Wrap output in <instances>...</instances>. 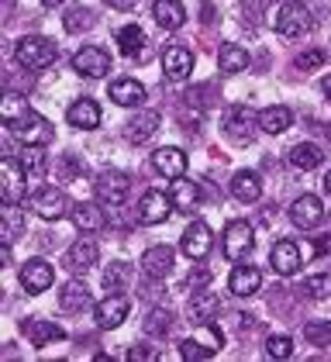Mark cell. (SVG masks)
<instances>
[{"label": "cell", "instance_id": "f5cc1de1", "mask_svg": "<svg viewBox=\"0 0 331 362\" xmlns=\"http://www.w3.org/2000/svg\"><path fill=\"white\" fill-rule=\"evenodd\" d=\"M328 52H331V49H328Z\"/></svg>", "mask_w": 331, "mask_h": 362}, {"label": "cell", "instance_id": "5b68a950", "mask_svg": "<svg viewBox=\"0 0 331 362\" xmlns=\"http://www.w3.org/2000/svg\"><path fill=\"white\" fill-rule=\"evenodd\" d=\"M276 31L283 38H303L314 31V18H310V7L301 0H286L276 14Z\"/></svg>", "mask_w": 331, "mask_h": 362}, {"label": "cell", "instance_id": "7402d4cb", "mask_svg": "<svg viewBox=\"0 0 331 362\" xmlns=\"http://www.w3.org/2000/svg\"><path fill=\"white\" fill-rule=\"evenodd\" d=\"M156 132H159V114L156 111H141V114H135V117L124 121V139L132 141V145L149 141Z\"/></svg>", "mask_w": 331, "mask_h": 362}, {"label": "cell", "instance_id": "3957f363", "mask_svg": "<svg viewBox=\"0 0 331 362\" xmlns=\"http://www.w3.org/2000/svg\"><path fill=\"white\" fill-rule=\"evenodd\" d=\"M14 59H18L21 69H45V66H52L59 59V49H55V42L42 38V35H35V38L28 35V38H21L14 45Z\"/></svg>", "mask_w": 331, "mask_h": 362}, {"label": "cell", "instance_id": "484cf974", "mask_svg": "<svg viewBox=\"0 0 331 362\" xmlns=\"http://www.w3.org/2000/svg\"><path fill=\"white\" fill-rule=\"evenodd\" d=\"M108 97L117 104V107H138L145 100V86L138 80H114L108 90Z\"/></svg>", "mask_w": 331, "mask_h": 362}, {"label": "cell", "instance_id": "d4e9b609", "mask_svg": "<svg viewBox=\"0 0 331 362\" xmlns=\"http://www.w3.org/2000/svg\"><path fill=\"white\" fill-rule=\"evenodd\" d=\"M169 197H173V207H176V211H183V214H190V211L200 207V187H197L193 180H183V176H176V180H173Z\"/></svg>", "mask_w": 331, "mask_h": 362}, {"label": "cell", "instance_id": "5bb4252c", "mask_svg": "<svg viewBox=\"0 0 331 362\" xmlns=\"http://www.w3.org/2000/svg\"><path fill=\"white\" fill-rule=\"evenodd\" d=\"M290 221L297 224V228H318V224L325 221V207H321V197L314 194H303L294 200V207H290Z\"/></svg>", "mask_w": 331, "mask_h": 362}, {"label": "cell", "instance_id": "681fc988", "mask_svg": "<svg viewBox=\"0 0 331 362\" xmlns=\"http://www.w3.org/2000/svg\"><path fill=\"white\" fill-rule=\"evenodd\" d=\"M321 90H325V93H331V76H325V80H321Z\"/></svg>", "mask_w": 331, "mask_h": 362}, {"label": "cell", "instance_id": "1f68e13d", "mask_svg": "<svg viewBox=\"0 0 331 362\" xmlns=\"http://www.w3.org/2000/svg\"><path fill=\"white\" fill-rule=\"evenodd\" d=\"M4 242L7 245H14L21 235H25V214H21V207L18 204H4Z\"/></svg>", "mask_w": 331, "mask_h": 362}, {"label": "cell", "instance_id": "f35d334b", "mask_svg": "<svg viewBox=\"0 0 331 362\" xmlns=\"http://www.w3.org/2000/svg\"><path fill=\"white\" fill-rule=\"evenodd\" d=\"M173 332V314L169 310H163V307H156L149 317H145V334H169Z\"/></svg>", "mask_w": 331, "mask_h": 362}, {"label": "cell", "instance_id": "9a60e30c", "mask_svg": "<svg viewBox=\"0 0 331 362\" xmlns=\"http://www.w3.org/2000/svg\"><path fill=\"white\" fill-rule=\"evenodd\" d=\"M163 73H166V80L183 83V80L193 73V52L183 49V45H169L163 52Z\"/></svg>", "mask_w": 331, "mask_h": 362}, {"label": "cell", "instance_id": "f907efd6", "mask_svg": "<svg viewBox=\"0 0 331 362\" xmlns=\"http://www.w3.org/2000/svg\"><path fill=\"white\" fill-rule=\"evenodd\" d=\"M42 4H45V7H59L62 0H42Z\"/></svg>", "mask_w": 331, "mask_h": 362}, {"label": "cell", "instance_id": "816d5d0a", "mask_svg": "<svg viewBox=\"0 0 331 362\" xmlns=\"http://www.w3.org/2000/svg\"><path fill=\"white\" fill-rule=\"evenodd\" d=\"M325 190H328V194H331V173H328V176H325Z\"/></svg>", "mask_w": 331, "mask_h": 362}, {"label": "cell", "instance_id": "7bdbcfd3", "mask_svg": "<svg viewBox=\"0 0 331 362\" xmlns=\"http://www.w3.org/2000/svg\"><path fill=\"white\" fill-rule=\"evenodd\" d=\"M124 279H128V266L124 262H114L108 273H104V286H108L110 293L114 290H124Z\"/></svg>", "mask_w": 331, "mask_h": 362}, {"label": "cell", "instance_id": "cb8c5ba5", "mask_svg": "<svg viewBox=\"0 0 331 362\" xmlns=\"http://www.w3.org/2000/svg\"><path fill=\"white\" fill-rule=\"evenodd\" d=\"M259 286H262V273L255 266H235L228 276V290L235 297H252V293H259Z\"/></svg>", "mask_w": 331, "mask_h": 362}, {"label": "cell", "instance_id": "c3c4849f", "mask_svg": "<svg viewBox=\"0 0 331 362\" xmlns=\"http://www.w3.org/2000/svg\"><path fill=\"white\" fill-rule=\"evenodd\" d=\"M110 7H114V11H132V7H135L138 0H108Z\"/></svg>", "mask_w": 331, "mask_h": 362}, {"label": "cell", "instance_id": "52a82bcc", "mask_svg": "<svg viewBox=\"0 0 331 362\" xmlns=\"http://www.w3.org/2000/svg\"><path fill=\"white\" fill-rule=\"evenodd\" d=\"M224 255L231 259V262H242L245 255H252L255 249V231H252V224L248 221H231L224 228Z\"/></svg>", "mask_w": 331, "mask_h": 362}, {"label": "cell", "instance_id": "e0dca14e", "mask_svg": "<svg viewBox=\"0 0 331 362\" xmlns=\"http://www.w3.org/2000/svg\"><path fill=\"white\" fill-rule=\"evenodd\" d=\"M52 266L45 262V259H28L25 266H21V286H25L28 293H42V290H49L52 286Z\"/></svg>", "mask_w": 331, "mask_h": 362}, {"label": "cell", "instance_id": "b9f144b4", "mask_svg": "<svg viewBox=\"0 0 331 362\" xmlns=\"http://www.w3.org/2000/svg\"><path fill=\"white\" fill-rule=\"evenodd\" d=\"M62 25H66L69 35H76V31L90 28V25H93V18H90V11H86V7H69V14L62 18Z\"/></svg>", "mask_w": 331, "mask_h": 362}, {"label": "cell", "instance_id": "e575fe53", "mask_svg": "<svg viewBox=\"0 0 331 362\" xmlns=\"http://www.w3.org/2000/svg\"><path fill=\"white\" fill-rule=\"evenodd\" d=\"M18 159L25 166L28 180H42V173H45V152H42V145H25V152Z\"/></svg>", "mask_w": 331, "mask_h": 362}, {"label": "cell", "instance_id": "ac0fdd59", "mask_svg": "<svg viewBox=\"0 0 331 362\" xmlns=\"http://www.w3.org/2000/svg\"><path fill=\"white\" fill-rule=\"evenodd\" d=\"M173 262H176V252L169 249V245H152V249L141 252V273L152 276V279L169 276Z\"/></svg>", "mask_w": 331, "mask_h": 362}, {"label": "cell", "instance_id": "4316f807", "mask_svg": "<svg viewBox=\"0 0 331 362\" xmlns=\"http://www.w3.org/2000/svg\"><path fill=\"white\" fill-rule=\"evenodd\" d=\"M21 332L31 338V345H35V349L52 345V341H62V338H66V332H62L55 321H25V325H21Z\"/></svg>", "mask_w": 331, "mask_h": 362}, {"label": "cell", "instance_id": "4dcf8cb0", "mask_svg": "<svg viewBox=\"0 0 331 362\" xmlns=\"http://www.w3.org/2000/svg\"><path fill=\"white\" fill-rule=\"evenodd\" d=\"M290 124H294V117H290L286 107H279V104L266 107V111H259V128H262L266 135H283Z\"/></svg>", "mask_w": 331, "mask_h": 362}, {"label": "cell", "instance_id": "f546056e", "mask_svg": "<svg viewBox=\"0 0 331 362\" xmlns=\"http://www.w3.org/2000/svg\"><path fill=\"white\" fill-rule=\"evenodd\" d=\"M231 194L238 197L242 204H255V200L262 197V180H259V173H252V169L235 173V180H231Z\"/></svg>", "mask_w": 331, "mask_h": 362}, {"label": "cell", "instance_id": "4fadbf2b", "mask_svg": "<svg viewBox=\"0 0 331 362\" xmlns=\"http://www.w3.org/2000/svg\"><path fill=\"white\" fill-rule=\"evenodd\" d=\"M128 297L124 293H110V297H104L100 304L93 307V317H97V328L100 332H110V328H117L124 317H128Z\"/></svg>", "mask_w": 331, "mask_h": 362}, {"label": "cell", "instance_id": "f6af8a7d", "mask_svg": "<svg viewBox=\"0 0 331 362\" xmlns=\"http://www.w3.org/2000/svg\"><path fill=\"white\" fill-rule=\"evenodd\" d=\"M83 166L73 159V156H62V180H80Z\"/></svg>", "mask_w": 331, "mask_h": 362}, {"label": "cell", "instance_id": "277c9868", "mask_svg": "<svg viewBox=\"0 0 331 362\" xmlns=\"http://www.w3.org/2000/svg\"><path fill=\"white\" fill-rule=\"evenodd\" d=\"M28 207L42 218V221H62L69 211H73V204H69V197L62 194L59 187H38V190H31L28 197Z\"/></svg>", "mask_w": 331, "mask_h": 362}, {"label": "cell", "instance_id": "ffe728a7", "mask_svg": "<svg viewBox=\"0 0 331 362\" xmlns=\"http://www.w3.org/2000/svg\"><path fill=\"white\" fill-rule=\"evenodd\" d=\"M221 310V297L214 290H207V286H200V290H193L190 297V317L197 325H211L214 317H218Z\"/></svg>", "mask_w": 331, "mask_h": 362}, {"label": "cell", "instance_id": "bcb514c9", "mask_svg": "<svg viewBox=\"0 0 331 362\" xmlns=\"http://www.w3.org/2000/svg\"><path fill=\"white\" fill-rule=\"evenodd\" d=\"M207 279H211V273H207V269H200V273L193 269L190 279H187V286H197V290H200V286H207Z\"/></svg>", "mask_w": 331, "mask_h": 362}, {"label": "cell", "instance_id": "d590c367", "mask_svg": "<svg viewBox=\"0 0 331 362\" xmlns=\"http://www.w3.org/2000/svg\"><path fill=\"white\" fill-rule=\"evenodd\" d=\"M303 338H307V345H314V349H328L331 345V321H325V317L307 321V325H303Z\"/></svg>", "mask_w": 331, "mask_h": 362}, {"label": "cell", "instance_id": "44dd1931", "mask_svg": "<svg viewBox=\"0 0 331 362\" xmlns=\"http://www.w3.org/2000/svg\"><path fill=\"white\" fill-rule=\"evenodd\" d=\"M152 166H156V173L176 180V176L187 173V152H183V148H169V145H163V148L152 152Z\"/></svg>", "mask_w": 331, "mask_h": 362}, {"label": "cell", "instance_id": "603a6c76", "mask_svg": "<svg viewBox=\"0 0 331 362\" xmlns=\"http://www.w3.org/2000/svg\"><path fill=\"white\" fill-rule=\"evenodd\" d=\"M66 121H69L73 128H80V132H93V128L100 124V107H97V100H90V97H80L76 104H69V111H66Z\"/></svg>", "mask_w": 331, "mask_h": 362}, {"label": "cell", "instance_id": "83f0119b", "mask_svg": "<svg viewBox=\"0 0 331 362\" xmlns=\"http://www.w3.org/2000/svg\"><path fill=\"white\" fill-rule=\"evenodd\" d=\"M90 304H93V297H90L86 283L69 279L66 286H59V307H62V310H86Z\"/></svg>", "mask_w": 331, "mask_h": 362}, {"label": "cell", "instance_id": "8d00e7d4", "mask_svg": "<svg viewBox=\"0 0 331 362\" xmlns=\"http://www.w3.org/2000/svg\"><path fill=\"white\" fill-rule=\"evenodd\" d=\"M218 62H221L224 73H242V69H248V52L242 49V45H224Z\"/></svg>", "mask_w": 331, "mask_h": 362}, {"label": "cell", "instance_id": "d6a6232c", "mask_svg": "<svg viewBox=\"0 0 331 362\" xmlns=\"http://www.w3.org/2000/svg\"><path fill=\"white\" fill-rule=\"evenodd\" d=\"M321 159H325V152H321L314 141H301V145L290 148V163H294L297 169H318L321 166Z\"/></svg>", "mask_w": 331, "mask_h": 362}, {"label": "cell", "instance_id": "ba28073f", "mask_svg": "<svg viewBox=\"0 0 331 362\" xmlns=\"http://www.w3.org/2000/svg\"><path fill=\"white\" fill-rule=\"evenodd\" d=\"M73 69L80 76H86V80H100V76L110 73V52L100 49V45H86V49H80L73 56Z\"/></svg>", "mask_w": 331, "mask_h": 362}, {"label": "cell", "instance_id": "30bf717a", "mask_svg": "<svg viewBox=\"0 0 331 362\" xmlns=\"http://www.w3.org/2000/svg\"><path fill=\"white\" fill-rule=\"evenodd\" d=\"M0 173H4V204H21L28 190V173L21 166V159L18 156H7Z\"/></svg>", "mask_w": 331, "mask_h": 362}, {"label": "cell", "instance_id": "8fae6325", "mask_svg": "<svg viewBox=\"0 0 331 362\" xmlns=\"http://www.w3.org/2000/svg\"><path fill=\"white\" fill-rule=\"evenodd\" d=\"M211 245H214L211 224H207V221L187 224V231H183V242H180V249H183V255H187V259L200 262V259H204V255L211 252Z\"/></svg>", "mask_w": 331, "mask_h": 362}, {"label": "cell", "instance_id": "8992f818", "mask_svg": "<svg viewBox=\"0 0 331 362\" xmlns=\"http://www.w3.org/2000/svg\"><path fill=\"white\" fill-rule=\"evenodd\" d=\"M128 176L124 173H114V169H108V173H100L97 180H93V200L100 204V207H108V211H117L124 200H128Z\"/></svg>", "mask_w": 331, "mask_h": 362}, {"label": "cell", "instance_id": "7dc6e473", "mask_svg": "<svg viewBox=\"0 0 331 362\" xmlns=\"http://www.w3.org/2000/svg\"><path fill=\"white\" fill-rule=\"evenodd\" d=\"M124 359H152V352H149V349H128Z\"/></svg>", "mask_w": 331, "mask_h": 362}, {"label": "cell", "instance_id": "f1b7e54d", "mask_svg": "<svg viewBox=\"0 0 331 362\" xmlns=\"http://www.w3.org/2000/svg\"><path fill=\"white\" fill-rule=\"evenodd\" d=\"M152 14H156V21H159L166 31H180L187 25V11H183L180 0H156Z\"/></svg>", "mask_w": 331, "mask_h": 362}, {"label": "cell", "instance_id": "7a4b0ae2", "mask_svg": "<svg viewBox=\"0 0 331 362\" xmlns=\"http://www.w3.org/2000/svg\"><path fill=\"white\" fill-rule=\"evenodd\" d=\"M255 128H259V114H252V107H245V104L224 107L221 135L231 141V145H248V141L255 139Z\"/></svg>", "mask_w": 331, "mask_h": 362}, {"label": "cell", "instance_id": "d6986e66", "mask_svg": "<svg viewBox=\"0 0 331 362\" xmlns=\"http://www.w3.org/2000/svg\"><path fill=\"white\" fill-rule=\"evenodd\" d=\"M69 218H73V224L80 228V231H86V235H97V231H104L108 228V218H104V207L93 200V204H73V211H69Z\"/></svg>", "mask_w": 331, "mask_h": 362}, {"label": "cell", "instance_id": "74e56055", "mask_svg": "<svg viewBox=\"0 0 331 362\" xmlns=\"http://www.w3.org/2000/svg\"><path fill=\"white\" fill-rule=\"evenodd\" d=\"M221 345H204V341H197V338H187V341H180V356L187 362H204L211 359L214 352H218Z\"/></svg>", "mask_w": 331, "mask_h": 362}, {"label": "cell", "instance_id": "9c48e42d", "mask_svg": "<svg viewBox=\"0 0 331 362\" xmlns=\"http://www.w3.org/2000/svg\"><path fill=\"white\" fill-rule=\"evenodd\" d=\"M169 207H173V197L169 194H163V190H145L135 207V218H138V224H163L169 218Z\"/></svg>", "mask_w": 331, "mask_h": 362}, {"label": "cell", "instance_id": "6da1fadb", "mask_svg": "<svg viewBox=\"0 0 331 362\" xmlns=\"http://www.w3.org/2000/svg\"><path fill=\"white\" fill-rule=\"evenodd\" d=\"M4 124L21 145H49L55 139L52 124L38 111H31L21 93H4Z\"/></svg>", "mask_w": 331, "mask_h": 362}, {"label": "cell", "instance_id": "2e32d148", "mask_svg": "<svg viewBox=\"0 0 331 362\" xmlns=\"http://www.w3.org/2000/svg\"><path fill=\"white\" fill-rule=\"evenodd\" d=\"M269 262H273V269L279 273V276H294V273L301 269V262H303L301 245H297V242H290V238L276 242L273 252H269Z\"/></svg>", "mask_w": 331, "mask_h": 362}, {"label": "cell", "instance_id": "60d3db41", "mask_svg": "<svg viewBox=\"0 0 331 362\" xmlns=\"http://www.w3.org/2000/svg\"><path fill=\"white\" fill-rule=\"evenodd\" d=\"M266 356H269V359H290V356H294V338H290V334H269Z\"/></svg>", "mask_w": 331, "mask_h": 362}, {"label": "cell", "instance_id": "ab89813d", "mask_svg": "<svg viewBox=\"0 0 331 362\" xmlns=\"http://www.w3.org/2000/svg\"><path fill=\"white\" fill-rule=\"evenodd\" d=\"M301 290L307 297H314V300H321V297H328L331 293V273H318V276H307L301 283Z\"/></svg>", "mask_w": 331, "mask_h": 362}, {"label": "cell", "instance_id": "7c38bea8", "mask_svg": "<svg viewBox=\"0 0 331 362\" xmlns=\"http://www.w3.org/2000/svg\"><path fill=\"white\" fill-rule=\"evenodd\" d=\"M97 259H100V245H97L90 235H83V238H76V242L69 245L66 259H62V266H66L69 273H86Z\"/></svg>", "mask_w": 331, "mask_h": 362}, {"label": "cell", "instance_id": "836d02e7", "mask_svg": "<svg viewBox=\"0 0 331 362\" xmlns=\"http://www.w3.org/2000/svg\"><path fill=\"white\" fill-rule=\"evenodd\" d=\"M117 49L124 56H138L145 49V31L138 28V25H124V28L117 31Z\"/></svg>", "mask_w": 331, "mask_h": 362}, {"label": "cell", "instance_id": "ee69618b", "mask_svg": "<svg viewBox=\"0 0 331 362\" xmlns=\"http://www.w3.org/2000/svg\"><path fill=\"white\" fill-rule=\"evenodd\" d=\"M321 62H325V52H321V49H307V52L297 56V69H318Z\"/></svg>", "mask_w": 331, "mask_h": 362}]
</instances>
